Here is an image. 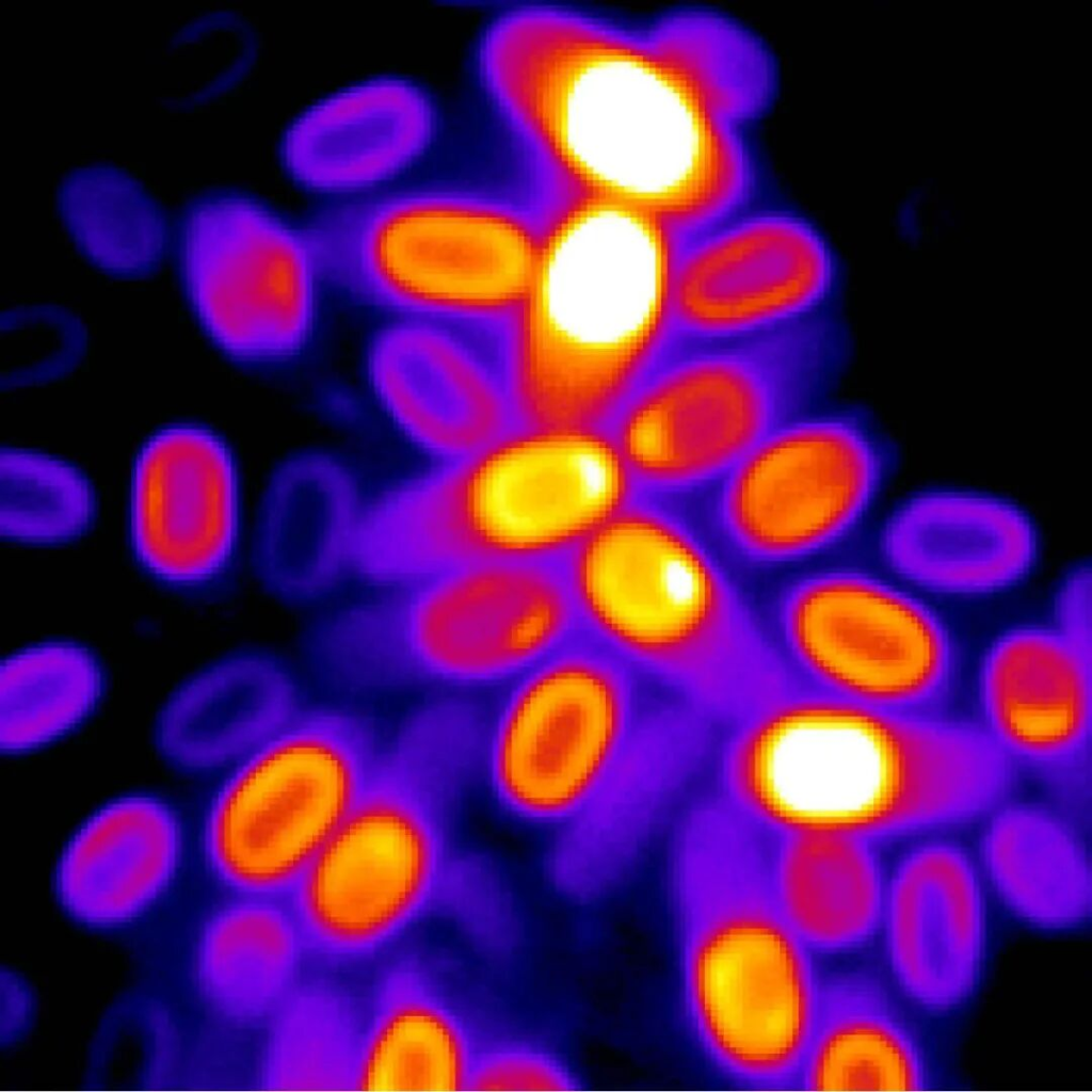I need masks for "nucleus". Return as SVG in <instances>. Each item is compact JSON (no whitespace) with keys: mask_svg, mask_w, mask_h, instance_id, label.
<instances>
[{"mask_svg":"<svg viewBox=\"0 0 1092 1092\" xmlns=\"http://www.w3.org/2000/svg\"><path fill=\"white\" fill-rule=\"evenodd\" d=\"M496 91L563 193L619 202L688 235L742 184L734 125L648 38L546 13L509 48Z\"/></svg>","mask_w":1092,"mask_h":1092,"instance_id":"1","label":"nucleus"},{"mask_svg":"<svg viewBox=\"0 0 1092 1092\" xmlns=\"http://www.w3.org/2000/svg\"><path fill=\"white\" fill-rule=\"evenodd\" d=\"M1010 767L985 733L792 684L735 721L724 803L771 835L880 839L996 806Z\"/></svg>","mask_w":1092,"mask_h":1092,"instance_id":"2","label":"nucleus"},{"mask_svg":"<svg viewBox=\"0 0 1092 1092\" xmlns=\"http://www.w3.org/2000/svg\"><path fill=\"white\" fill-rule=\"evenodd\" d=\"M561 565L580 631L700 713L736 721L788 685L768 628L663 500L636 495Z\"/></svg>","mask_w":1092,"mask_h":1092,"instance_id":"3","label":"nucleus"},{"mask_svg":"<svg viewBox=\"0 0 1092 1092\" xmlns=\"http://www.w3.org/2000/svg\"><path fill=\"white\" fill-rule=\"evenodd\" d=\"M539 223L502 342L517 427L606 431L654 356L675 240L649 213L587 195L551 199Z\"/></svg>","mask_w":1092,"mask_h":1092,"instance_id":"4","label":"nucleus"},{"mask_svg":"<svg viewBox=\"0 0 1092 1092\" xmlns=\"http://www.w3.org/2000/svg\"><path fill=\"white\" fill-rule=\"evenodd\" d=\"M638 495L604 430L516 427L368 499L354 573L371 585L483 561H562Z\"/></svg>","mask_w":1092,"mask_h":1092,"instance_id":"5","label":"nucleus"},{"mask_svg":"<svg viewBox=\"0 0 1092 1092\" xmlns=\"http://www.w3.org/2000/svg\"><path fill=\"white\" fill-rule=\"evenodd\" d=\"M768 836L723 804L681 831L673 860L680 975L702 1049L740 1083H796L824 982L769 889Z\"/></svg>","mask_w":1092,"mask_h":1092,"instance_id":"6","label":"nucleus"},{"mask_svg":"<svg viewBox=\"0 0 1092 1092\" xmlns=\"http://www.w3.org/2000/svg\"><path fill=\"white\" fill-rule=\"evenodd\" d=\"M852 353L829 309L768 332L660 349L606 432L638 494L717 485L784 424L825 404Z\"/></svg>","mask_w":1092,"mask_h":1092,"instance_id":"7","label":"nucleus"},{"mask_svg":"<svg viewBox=\"0 0 1092 1092\" xmlns=\"http://www.w3.org/2000/svg\"><path fill=\"white\" fill-rule=\"evenodd\" d=\"M372 590L321 614L315 638L344 688L514 680L581 631L561 561H483Z\"/></svg>","mask_w":1092,"mask_h":1092,"instance_id":"8","label":"nucleus"},{"mask_svg":"<svg viewBox=\"0 0 1092 1092\" xmlns=\"http://www.w3.org/2000/svg\"><path fill=\"white\" fill-rule=\"evenodd\" d=\"M325 280L391 317L505 326L536 267L539 221L407 177L305 221Z\"/></svg>","mask_w":1092,"mask_h":1092,"instance_id":"9","label":"nucleus"},{"mask_svg":"<svg viewBox=\"0 0 1092 1092\" xmlns=\"http://www.w3.org/2000/svg\"><path fill=\"white\" fill-rule=\"evenodd\" d=\"M466 790L438 746L397 732L347 818L286 897L309 953L337 962L371 958L446 905L459 860L452 828Z\"/></svg>","mask_w":1092,"mask_h":1092,"instance_id":"10","label":"nucleus"},{"mask_svg":"<svg viewBox=\"0 0 1092 1092\" xmlns=\"http://www.w3.org/2000/svg\"><path fill=\"white\" fill-rule=\"evenodd\" d=\"M383 745L366 720L296 711L225 770L192 822V858L231 896L286 898L339 829Z\"/></svg>","mask_w":1092,"mask_h":1092,"instance_id":"11","label":"nucleus"},{"mask_svg":"<svg viewBox=\"0 0 1092 1092\" xmlns=\"http://www.w3.org/2000/svg\"><path fill=\"white\" fill-rule=\"evenodd\" d=\"M643 679L580 632L512 680L484 745L482 773L499 805L539 826L572 819L656 706Z\"/></svg>","mask_w":1092,"mask_h":1092,"instance_id":"12","label":"nucleus"},{"mask_svg":"<svg viewBox=\"0 0 1092 1092\" xmlns=\"http://www.w3.org/2000/svg\"><path fill=\"white\" fill-rule=\"evenodd\" d=\"M771 619L796 684L860 704L931 713L958 669V633L941 604L884 569L808 573L780 592Z\"/></svg>","mask_w":1092,"mask_h":1092,"instance_id":"13","label":"nucleus"},{"mask_svg":"<svg viewBox=\"0 0 1092 1092\" xmlns=\"http://www.w3.org/2000/svg\"><path fill=\"white\" fill-rule=\"evenodd\" d=\"M897 461L868 406L824 404L772 432L716 485L717 531L754 565L816 556L865 521Z\"/></svg>","mask_w":1092,"mask_h":1092,"instance_id":"14","label":"nucleus"},{"mask_svg":"<svg viewBox=\"0 0 1092 1092\" xmlns=\"http://www.w3.org/2000/svg\"><path fill=\"white\" fill-rule=\"evenodd\" d=\"M171 254L191 316L225 356L262 364L307 344L326 280L304 223L241 191H206L182 210Z\"/></svg>","mask_w":1092,"mask_h":1092,"instance_id":"15","label":"nucleus"},{"mask_svg":"<svg viewBox=\"0 0 1092 1092\" xmlns=\"http://www.w3.org/2000/svg\"><path fill=\"white\" fill-rule=\"evenodd\" d=\"M839 260L806 222L781 213L734 215L670 254L655 353L726 340L833 309Z\"/></svg>","mask_w":1092,"mask_h":1092,"instance_id":"16","label":"nucleus"},{"mask_svg":"<svg viewBox=\"0 0 1092 1092\" xmlns=\"http://www.w3.org/2000/svg\"><path fill=\"white\" fill-rule=\"evenodd\" d=\"M992 901L977 858L951 841L918 844L888 869L878 936L882 968L936 1024L961 1015L981 990Z\"/></svg>","mask_w":1092,"mask_h":1092,"instance_id":"17","label":"nucleus"},{"mask_svg":"<svg viewBox=\"0 0 1092 1092\" xmlns=\"http://www.w3.org/2000/svg\"><path fill=\"white\" fill-rule=\"evenodd\" d=\"M240 528V482L227 441L202 423L154 431L132 463L128 535L154 580L202 593L227 573Z\"/></svg>","mask_w":1092,"mask_h":1092,"instance_id":"18","label":"nucleus"},{"mask_svg":"<svg viewBox=\"0 0 1092 1092\" xmlns=\"http://www.w3.org/2000/svg\"><path fill=\"white\" fill-rule=\"evenodd\" d=\"M481 328L391 317L367 348L381 406L439 462L471 455L517 427L503 350L485 344Z\"/></svg>","mask_w":1092,"mask_h":1092,"instance_id":"19","label":"nucleus"},{"mask_svg":"<svg viewBox=\"0 0 1092 1092\" xmlns=\"http://www.w3.org/2000/svg\"><path fill=\"white\" fill-rule=\"evenodd\" d=\"M192 858V823L167 796L119 792L94 807L58 857L53 886L62 910L89 930L119 932L150 918Z\"/></svg>","mask_w":1092,"mask_h":1092,"instance_id":"20","label":"nucleus"},{"mask_svg":"<svg viewBox=\"0 0 1092 1092\" xmlns=\"http://www.w3.org/2000/svg\"><path fill=\"white\" fill-rule=\"evenodd\" d=\"M883 569L937 601L980 600L1026 581L1040 557L1030 515L989 493L929 488L889 512L878 536Z\"/></svg>","mask_w":1092,"mask_h":1092,"instance_id":"21","label":"nucleus"},{"mask_svg":"<svg viewBox=\"0 0 1092 1092\" xmlns=\"http://www.w3.org/2000/svg\"><path fill=\"white\" fill-rule=\"evenodd\" d=\"M984 733L1011 765L1051 776L1080 773L1092 729L1091 655L1051 624L1001 631L981 661Z\"/></svg>","mask_w":1092,"mask_h":1092,"instance_id":"22","label":"nucleus"},{"mask_svg":"<svg viewBox=\"0 0 1092 1092\" xmlns=\"http://www.w3.org/2000/svg\"><path fill=\"white\" fill-rule=\"evenodd\" d=\"M427 92L378 77L320 99L289 126L282 162L295 183L333 200L366 195L411 175L435 132Z\"/></svg>","mask_w":1092,"mask_h":1092,"instance_id":"23","label":"nucleus"},{"mask_svg":"<svg viewBox=\"0 0 1092 1092\" xmlns=\"http://www.w3.org/2000/svg\"><path fill=\"white\" fill-rule=\"evenodd\" d=\"M936 1023L883 968L824 982L796 1083L810 1091H932L953 1083Z\"/></svg>","mask_w":1092,"mask_h":1092,"instance_id":"24","label":"nucleus"},{"mask_svg":"<svg viewBox=\"0 0 1092 1092\" xmlns=\"http://www.w3.org/2000/svg\"><path fill=\"white\" fill-rule=\"evenodd\" d=\"M368 499L352 468L322 449L286 456L263 489L252 543L253 568L277 600L307 606L354 573Z\"/></svg>","mask_w":1092,"mask_h":1092,"instance_id":"25","label":"nucleus"},{"mask_svg":"<svg viewBox=\"0 0 1092 1092\" xmlns=\"http://www.w3.org/2000/svg\"><path fill=\"white\" fill-rule=\"evenodd\" d=\"M283 668L263 654L232 652L198 665L163 697L151 741L172 771L191 778L220 775L295 712Z\"/></svg>","mask_w":1092,"mask_h":1092,"instance_id":"26","label":"nucleus"},{"mask_svg":"<svg viewBox=\"0 0 1092 1092\" xmlns=\"http://www.w3.org/2000/svg\"><path fill=\"white\" fill-rule=\"evenodd\" d=\"M183 958L191 1003L206 1019L269 1021L302 983L309 953L286 900L231 896L197 918Z\"/></svg>","mask_w":1092,"mask_h":1092,"instance_id":"27","label":"nucleus"},{"mask_svg":"<svg viewBox=\"0 0 1092 1092\" xmlns=\"http://www.w3.org/2000/svg\"><path fill=\"white\" fill-rule=\"evenodd\" d=\"M688 727L672 709L651 711L593 797L557 829L549 867L560 886L593 894L629 868L681 771Z\"/></svg>","mask_w":1092,"mask_h":1092,"instance_id":"28","label":"nucleus"},{"mask_svg":"<svg viewBox=\"0 0 1092 1092\" xmlns=\"http://www.w3.org/2000/svg\"><path fill=\"white\" fill-rule=\"evenodd\" d=\"M480 1050L459 1007L404 959L380 976L362 1013L353 1090H469Z\"/></svg>","mask_w":1092,"mask_h":1092,"instance_id":"29","label":"nucleus"},{"mask_svg":"<svg viewBox=\"0 0 1092 1092\" xmlns=\"http://www.w3.org/2000/svg\"><path fill=\"white\" fill-rule=\"evenodd\" d=\"M766 871L777 910L814 954L853 953L878 942L888 869L874 844L768 834Z\"/></svg>","mask_w":1092,"mask_h":1092,"instance_id":"30","label":"nucleus"},{"mask_svg":"<svg viewBox=\"0 0 1092 1092\" xmlns=\"http://www.w3.org/2000/svg\"><path fill=\"white\" fill-rule=\"evenodd\" d=\"M977 862L993 901L1025 928L1057 935L1090 927V853L1058 815L1033 805L1000 809Z\"/></svg>","mask_w":1092,"mask_h":1092,"instance_id":"31","label":"nucleus"},{"mask_svg":"<svg viewBox=\"0 0 1092 1092\" xmlns=\"http://www.w3.org/2000/svg\"><path fill=\"white\" fill-rule=\"evenodd\" d=\"M107 669L86 644L63 638L22 645L0 664V749L29 754L81 728L103 702Z\"/></svg>","mask_w":1092,"mask_h":1092,"instance_id":"32","label":"nucleus"},{"mask_svg":"<svg viewBox=\"0 0 1092 1092\" xmlns=\"http://www.w3.org/2000/svg\"><path fill=\"white\" fill-rule=\"evenodd\" d=\"M59 209L77 252L107 276L148 277L172 252L173 229L160 205L118 168L92 165L71 173Z\"/></svg>","mask_w":1092,"mask_h":1092,"instance_id":"33","label":"nucleus"},{"mask_svg":"<svg viewBox=\"0 0 1092 1092\" xmlns=\"http://www.w3.org/2000/svg\"><path fill=\"white\" fill-rule=\"evenodd\" d=\"M262 1081L278 1090H353L362 1013L322 981L302 982L269 1019Z\"/></svg>","mask_w":1092,"mask_h":1092,"instance_id":"34","label":"nucleus"},{"mask_svg":"<svg viewBox=\"0 0 1092 1092\" xmlns=\"http://www.w3.org/2000/svg\"><path fill=\"white\" fill-rule=\"evenodd\" d=\"M649 41L719 117L735 124L765 101L770 69L762 49L736 25L706 14H684L661 25Z\"/></svg>","mask_w":1092,"mask_h":1092,"instance_id":"35","label":"nucleus"},{"mask_svg":"<svg viewBox=\"0 0 1092 1092\" xmlns=\"http://www.w3.org/2000/svg\"><path fill=\"white\" fill-rule=\"evenodd\" d=\"M0 531L27 543L65 542L94 520L96 494L87 475L62 456L9 446L0 454Z\"/></svg>","mask_w":1092,"mask_h":1092,"instance_id":"36","label":"nucleus"},{"mask_svg":"<svg viewBox=\"0 0 1092 1092\" xmlns=\"http://www.w3.org/2000/svg\"><path fill=\"white\" fill-rule=\"evenodd\" d=\"M2 331L10 343L9 385L49 382L69 372L80 360L85 335L67 311L29 307L10 311Z\"/></svg>","mask_w":1092,"mask_h":1092,"instance_id":"37","label":"nucleus"},{"mask_svg":"<svg viewBox=\"0 0 1092 1092\" xmlns=\"http://www.w3.org/2000/svg\"><path fill=\"white\" fill-rule=\"evenodd\" d=\"M576 1081L553 1056L526 1044L481 1049L469 1090L562 1091Z\"/></svg>","mask_w":1092,"mask_h":1092,"instance_id":"38","label":"nucleus"},{"mask_svg":"<svg viewBox=\"0 0 1092 1092\" xmlns=\"http://www.w3.org/2000/svg\"><path fill=\"white\" fill-rule=\"evenodd\" d=\"M1049 622L1064 638L1091 655V571L1079 563L1059 581Z\"/></svg>","mask_w":1092,"mask_h":1092,"instance_id":"39","label":"nucleus"}]
</instances>
